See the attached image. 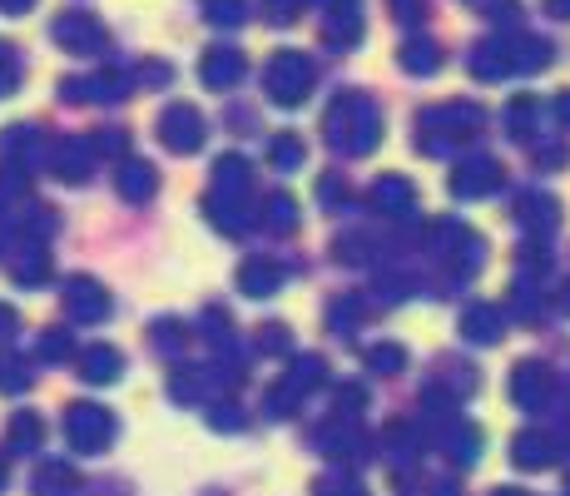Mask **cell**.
Returning <instances> with one entry per match:
<instances>
[{
    "mask_svg": "<svg viewBox=\"0 0 570 496\" xmlns=\"http://www.w3.org/2000/svg\"><path fill=\"white\" fill-rule=\"evenodd\" d=\"M65 437L75 442V451H105L115 442V417L100 402H75L65 412Z\"/></svg>",
    "mask_w": 570,
    "mask_h": 496,
    "instance_id": "1",
    "label": "cell"
},
{
    "mask_svg": "<svg viewBox=\"0 0 570 496\" xmlns=\"http://www.w3.org/2000/svg\"><path fill=\"white\" fill-rule=\"evenodd\" d=\"M55 40H60L65 50H75V55L105 50V30H100V20L80 16V10H70V16H60V20H55Z\"/></svg>",
    "mask_w": 570,
    "mask_h": 496,
    "instance_id": "2",
    "label": "cell"
},
{
    "mask_svg": "<svg viewBox=\"0 0 570 496\" xmlns=\"http://www.w3.org/2000/svg\"><path fill=\"white\" fill-rule=\"evenodd\" d=\"M65 308H70V318H80V323H95V318L109 313V298L95 279H70V289H65Z\"/></svg>",
    "mask_w": 570,
    "mask_h": 496,
    "instance_id": "3",
    "label": "cell"
},
{
    "mask_svg": "<svg viewBox=\"0 0 570 496\" xmlns=\"http://www.w3.org/2000/svg\"><path fill=\"white\" fill-rule=\"evenodd\" d=\"M10 269H16V279L26 283V289H40V283L50 279V253H46V244L26 239V244L16 249V259H10Z\"/></svg>",
    "mask_w": 570,
    "mask_h": 496,
    "instance_id": "4",
    "label": "cell"
},
{
    "mask_svg": "<svg viewBox=\"0 0 570 496\" xmlns=\"http://www.w3.org/2000/svg\"><path fill=\"white\" fill-rule=\"evenodd\" d=\"M159 125H164L159 135H164V145H169V149H194V145H199V115H194L189 105H174Z\"/></svg>",
    "mask_w": 570,
    "mask_h": 496,
    "instance_id": "5",
    "label": "cell"
},
{
    "mask_svg": "<svg viewBox=\"0 0 570 496\" xmlns=\"http://www.w3.org/2000/svg\"><path fill=\"white\" fill-rule=\"evenodd\" d=\"M50 164L60 179H85V174H90V145H85V139H65V145H55Z\"/></svg>",
    "mask_w": 570,
    "mask_h": 496,
    "instance_id": "6",
    "label": "cell"
},
{
    "mask_svg": "<svg viewBox=\"0 0 570 496\" xmlns=\"http://www.w3.org/2000/svg\"><path fill=\"white\" fill-rule=\"evenodd\" d=\"M75 492H80V477L65 461H46L36 471V496H75Z\"/></svg>",
    "mask_w": 570,
    "mask_h": 496,
    "instance_id": "7",
    "label": "cell"
},
{
    "mask_svg": "<svg viewBox=\"0 0 570 496\" xmlns=\"http://www.w3.org/2000/svg\"><path fill=\"white\" fill-rule=\"evenodd\" d=\"M80 378L85 382H115L119 378V352L115 348H90L80 358Z\"/></svg>",
    "mask_w": 570,
    "mask_h": 496,
    "instance_id": "8",
    "label": "cell"
},
{
    "mask_svg": "<svg viewBox=\"0 0 570 496\" xmlns=\"http://www.w3.org/2000/svg\"><path fill=\"white\" fill-rule=\"evenodd\" d=\"M6 437H10V451H36L40 437H46V427H40L36 412H16L6 427Z\"/></svg>",
    "mask_w": 570,
    "mask_h": 496,
    "instance_id": "9",
    "label": "cell"
},
{
    "mask_svg": "<svg viewBox=\"0 0 570 496\" xmlns=\"http://www.w3.org/2000/svg\"><path fill=\"white\" fill-rule=\"evenodd\" d=\"M119 189H125L129 198H149V194H155V174H149V164L129 159L125 169H119Z\"/></svg>",
    "mask_w": 570,
    "mask_h": 496,
    "instance_id": "10",
    "label": "cell"
},
{
    "mask_svg": "<svg viewBox=\"0 0 570 496\" xmlns=\"http://www.w3.org/2000/svg\"><path fill=\"white\" fill-rule=\"evenodd\" d=\"M30 388V372L16 352H0V392H26Z\"/></svg>",
    "mask_w": 570,
    "mask_h": 496,
    "instance_id": "11",
    "label": "cell"
},
{
    "mask_svg": "<svg viewBox=\"0 0 570 496\" xmlns=\"http://www.w3.org/2000/svg\"><path fill=\"white\" fill-rule=\"evenodd\" d=\"M20 85V60H16V50L0 40V95H10Z\"/></svg>",
    "mask_w": 570,
    "mask_h": 496,
    "instance_id": "12",
    "label": "cell"
},
{
    "mask_svg": "<svg viewBox=\"0 0 570 496\" xmlns=\"http://www.w3.org/2000/svg\"><path fill=\"white\" fill-rule=\"evenodd\" d=\"M6 333H16V313H10V308H0V338Z\"/></svg>",
    "mask_w": 570,
    "mask_h": 496,
    "instance_id": "13",
    "label": "cell"
},
{
    "mask_svg": "<svg viewBox=\"0 0 570 496\" xmlns=\"http://www.w3.org/2000/svg\"><path fill=\"white\" fill-rule=\"evenodd\" d=\"M0 10H10V16H26L30 0H0Z\"/></svg>",
    "mask_w": 570,
    "mask_h": 496,
    "instance_id": "14",
    "label": "cell"
},
{
    "mask_svg": "<svg viewBox=\"0 0 570 496\" xmlns=\"http://www.w3.org/2000/svg\"><path fill=\"white\" fill-rule=\"evenodd\" d=\"M6 482H10V467H6V457H0V492H6Z\"/></svg>",
    "mask_w": 570,
    "mask_h": 496,
    "instance_id": "15",
    "label": "cell"
}]
</instances>
